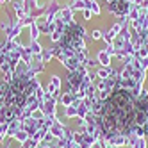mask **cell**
<instances>
[{"label":"cell","instance_id":"6da1fadb","mask_svg":"<svg viewBox=\"0 0 148 148\" xmlns=\"http://www.w3.org/2000/svg\"><path fill=\"white\" fill-rule=\"evenodd\" d=\"M148 123V97L116 88L100 105L98 125L103 136H129L141 132Z\"/></svg>","mask_w":148,"mask_h":148},{"label":"cell","instance_id":"7a4b0ae2","mask_svg":"<svg viewBox=\"0 0 148 148\" xmlns=\"http://www.w3.org/2000/svg\"><path fill=\"white\" fill-rule=\"evenodd\" d=\"M32 82L23 77H16L0 86V121H11L20 114L27 102Z\"/></svg>","mask_w":148,"mask_h":148},{"label":"cell","instance_id":"3957f363","mask_svg":"<svg viewBox=\"0 0 148 148\" xmlns=\"http://www.w3.org/2000/svg\"><path fill=\"white\" fill-rule=\"evenodd\" d=\"M111 2V9L118 14H123L127 11V0H109Z\"/></svg>","mask_w":148,"mask_h":148},{"label":"cell","instance_id":"277c9868","mask_svg":"<svg viewBox=\"0 0 148 148\" xmlns=\"http://www.w3.org/2000/svg\"><path fill=\"white\" fill-rule=\"evenodd\" d=\"M27 148H32V146H27Z\"/></svg>","mask_w":148,"mask_h":148}]
</instances>
